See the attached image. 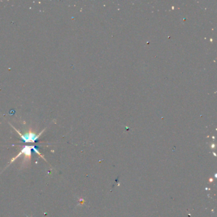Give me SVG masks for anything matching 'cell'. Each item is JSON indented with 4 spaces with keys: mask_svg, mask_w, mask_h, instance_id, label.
<instances>
[{
    "mask_svg": "<svg viewBox=\"0 0 217 217\" xmlns=\"http://www.w3.org/2000/svg\"><path fill=\"white\" fill-rule=\"evenodd\" d=\"M10 125L12 127L13 129H14L15 130V131H16V132H17V133L19 134V135H20V138H21L22 140H23L24 142H26V143H34V142L36 141H37L39 139V138L40 137V136L43 134V132H44L45 130V129H43L42 132H40V133L38 134H35V133H34V132H32L31 131H29V132L25 133L24 134H22L20 133V131H18L17 129H16V127L13 126L12 125L10 124Z\"/></svg>",
    "mask_w": 217,
    "mask_h": 217,
    "instance_id": "obj_1",
    "label": "cell"
},
{
    "mask_svg": "<svg viewBox=\"0 0 217 217\" xmlns=\"http://www.w3.org/2000/svg\"><path fill=\"white\" fill-rule=\"evenodd\" d=\"M32 150H33V151L35 152L36 154H38L39 155L42 157V159H43L44 160H45V161H46V160L44 159V157H43V155H42V154L39 152V151L38 150V149L36 147H35L34 146H25L24 147V148L21 150V151L20 152V153H19V154H18L17 156H16V157H14V158H13L12 160H11L10 163H12L13 162L15 161V160H16V159H17L18 157H19L20 155H24L25 161H26V160L28 159H30V157H31V151H32Z\"/></svg>",
    "mask_w": 217,
    "mask_h": 217,
    "instance_id": "obj_2",
    "label": "cell"
}]
</instances>
